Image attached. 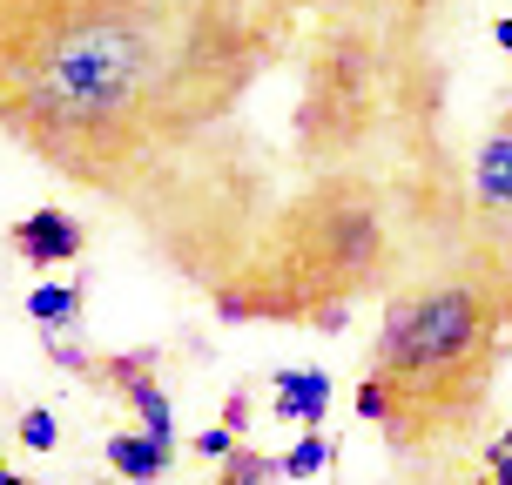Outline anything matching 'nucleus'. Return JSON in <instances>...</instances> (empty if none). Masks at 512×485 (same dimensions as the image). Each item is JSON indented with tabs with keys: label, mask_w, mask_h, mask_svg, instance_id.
Segmentation results:
<instances>
[{
	"label": "nucleus",
	"mask_w": 512,
	"mask_h": 485,
	"mask_svg": "<svg viewBox=\"0 0 512 485\" xmlns=\"http://www.w3.org/2000/svg\"><path fill=\"white\" fill-rule=\"evenodd\" d=\"M371 7H384V21H391V27H405V34H411V27L425 21V14H432L438 0H371Z\"/></svg>",
	"instance_id": "ddd939ff"
},
{
	"label": "nucleus",
	"mask_w": 512,
	"mask_h": 485,
	"mask_svg": "<svg viewBox=\"0 0 512 485\" xmlns=\"http://www.w3.org/2000/svg\"><path fill=\"white\" fill-rule=\"evenodd\" d=\"M506 351L512 290L472 256L384 297V324L371 337V364H364V378H378L391 391L384 438L398 452H418V445L472 425Z\"/></svg>",
	"instance_id": "f03ea898"
},
{
	"label": "nucleus",
	"mask_w": 512,
	"mask_h": 485,
	"mask_svg": "<svg viewBox=\"0 0 512 485\" xmlns=\"http://www.w3.org/2000/svg\"><path fill=\"white\" fill-rule=\"evenodd\" d=\"M102 384H115L128 398V411L142 418V432L155 438V445H169L176 452V405H169V391H162V378H155V358L149 351H135V358H102Z\"/></svg>",
	"instance_id": "20e7f679"
},
{
	"label": "nucleus",
	"mask_w": 512,
	"mask_h": 485,
	"mask_svg": "<svg viewBox=\"0 0 512 485\" xmlns=\"http://www.w3.org/2000/svg\"><path fill=\"white\" fill-rule=\"evenodd\" d=\"M270 405H277V418H290V425L324 432V425H331V371H317V364L277 371V378H270Z\"/></svg>",
	"instance_id": "423d86ee"
},
{
	"label": "nucleus",
	"mask_w": 512,
	"mask_h": 485,
	"mask_svg": "<svg viewBox=\"0 0 512 485\" xmlns=\"http://www.w3.org/2000/svg\"><path fill=\"white\" fill-rule=\"evenodd\" d=\"M7 479H14V472H7V445H0V485H7Z\"/></svg>",
	"instance_id": "2eb2a0df"
},
{
	"label": "nucleus",
	"mask_w": 512,
	"mask_h": 485,
	"mask_svg": "<svg viewBox=\"0 0 512 485\" xmlns=\"http://www.w3.org/2000/svg\"><path fill=\"white\" fill-rule=\"evenodd\" d=\"M270 479H283V472H277V459L256 452V445H236L230 459H223V472H216V485H270Z\"/></svg>",
	"instance_id": "9d476101"
},
{
	"label": "nucleus",
	"mask_w": 512,
	"mask_h": 485,
	"mask_svg": "<svg viewBox=\"0 0 512 485\" xmlns=\"http://www.w3.org/2000/svg\"><path fill=\"white\" fill-rule=\"evenodd\" d=\"M27 317L41 331H81V277L75 283H34L27 290Z\"/></svg>",
	"instance_id": "6e6552de"
},
{
	"label": "nucleus",
	"mask_w": 512,
	"mask_h": 485,
	"mask_svg": "<svg viewBox=\"0 0 512 485\" xmlns=\"http://www.w3.org/2000/svg\"><path fill=\"white\" fill-rule=\"evenodd\" d=\"M465 256L512 290V102L465 162Z\"/></svg>",
	"instance_id": "7ed1b4c3"
},
{
	"label": "nucleus",
	"mask_w": 512,
	"mask_h": 485,
	"mask_svg": "<svg viewBox=\"0 0 512 485\" xmlns=\"http://www.w3.org/2000/svg\"><path fill=\"white\" fill-rule=\"evenodd\" d=\"M492 41H499V54H512V14H506V21H492Z\"/></svg>",
	"instance_id": "4468645a"
},
{
	"label": "nucleus",
	"mask_w": 512,
	"mask_h": 485,
	"mask_svg": "<svg viewBox=\"0 0 512 485\" xmlns=\"http://www.w3.org/2000/svg\"><path fill=\"white\" fill-rule=\"evenodd\" d=\"M102 452H108V465H115L128 485H162V479H169V465H176V452L155 445L149 432H108Z\"/></svg>",
	"instance_id": "0eeeda50"
},
{
	"label": "nucleus",
	"mask_w": 512,
	"mask_h": 485,
	"mask_svg": "<svg viewBox=\"0 0 512 485\" xmlns=\"http://www.w3.org/2000/svg\"><path fill=\"white\" fill-rule=\"evenodd\" d=\"M7 485H41V479H21V472H14V479H7Z\"/></svg>",
	"instance_id": "dca6fc26"
},
{
	"label": "nucleus",
	"mask_w": 512,
	"mask_h": 485,
	"mask_svg": "<svg viewBox=\"0 0 512 485\" xmlns=\"http://www.w3.org/2000/svg\"><path fill=\"white\" fill-rule=\"evenodd\" d=\"M351 405H358L364 425H384V418H391V391H384L378 378H358V398H351Z\"/></svg>",
	"instance_id": "f8f14e48"
},
{
	"label": "nucleus",
	"mask_w": 512,
	"mask_h": 485,
	"mask_svg": "<svg viewBox=\"0 0 512 485\" xmlns=\"http://www.w3.org/2000/svg\"><path fill=\"white\" fill-rule=\"evenodd\" d=\"M14 256H21L27 270H61V263H75L88 250V223L68 216V209H27L21 223L7 230Z\"/></svg>",
	"instance_id": "39448f33"
},
{
	"label": "nucleus",
	"mask_w": 512,
	"mask_h": 485,
	"mask_svg": "<svg viewBox=\"0 0 512 485\" xmlns=\"http://www.w3.org/2000/svg\"><path fill=\"white\" fill-rule=\"evenodd\" d=\"M331 459H337L331 432H304V438H297V445H290V452L277 459V472H283L290 485H304V479H317V472H324Z\"/></svg>",
	"instance_id": "1a4fd4ad"
},
{
	"label": "nucleus",
	"mask_w": 512,
	"mask_h": 485,
	"mask_svg": "<svg viewBox=\"0 0 512 485\" xmlns=\"http://www.w3.org/2000/svg\"><path fill=\"white\" fill-rule=\"evenodd\" d=\"M270 48V0H0V128L135 203L250 95Z\"/></svg>",
	"instance_id": "f257e3e1"
},
{
	"label": "nucleus",
	"mask_w": 512,
	"mask_h": 485,
	"mask_svg": "<svg viewBox=\"0 0 512 485\" xmlns=\"http://www.w3.org/2000/svg\"><path fill=\"white\" fill-rule=\"evenodd\" d=\"M14 438H21L27 452H54V445H61V418H54L48 405H34V411H21V425H14Z\"/></svg>",
	"instance_id": "9b49d317"
}]
</instances>
